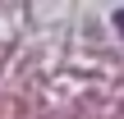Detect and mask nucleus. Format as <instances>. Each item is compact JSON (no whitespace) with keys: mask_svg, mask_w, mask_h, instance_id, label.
Wrapping results in <instances>:
<instances>
[{"mask_svg":"<svg viewBox=\"0 0 124 119\" xmlns=\"http://www.w3.org/2000/svg\"><path fill=\"white\" fill-rule=\"evenodd\" d=\"M115 18H120V32H124V9H120V14H115Z\"/></svg>","mask_w":124,"mask_h":119,"instance_id":"f257e3e1","label":"nucleus"}]
</instances>
